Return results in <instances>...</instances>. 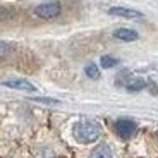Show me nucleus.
I'll use <instances>...</instances> for the list:
<instances>
[{
    "instance_id": "1a4fd4ad",
    "label": "nucleus",
    "mask_w": 158,
    "mask_h": 158,
    "mask_svg": "<svg viewBox=\"0 0 158 158\" xmlns=\"http://www.w3.org/2000/svg\"><path fill=\"white\" fill-rule=\"evenodd\" d=\"M84 72H86L88 77H91V79H98L100 77V71H98V67H96L95 64H88L86 69H84Z\"/></svg>"
},
{
    "instance_id": "f03ea898",
    "label": "nucleus",
    "mask_w": 158,
    "mask_h": 158,
    "mask_svg": "<svg viewBox=\"0 0 158 158\" xmlns=\"http://www.w3.org/2000/svg\"><path fill=\"white\" fill-rule=\"evenodd\" d=\"M60 12H62L60 2H47L35 9V16L40 19H55L57 16H60Z\"/></svg>"
},
{
    "instance_id": "9b49d317",
    "label": "nucleus",
    "mask_w": 158,
    "mask_h": 158,
    "mask_svg": "<svg viewBox=\"0 0 158 158\" xmlns=\"http://www.w3.org/2000/svg\"><path fill=\"white\" fill-rule=\"evenodd\" d=\"M127 88H129L131 91L143 89V88H144V81H143V79H134V81H131V83L127 84Z\"/></svg>"
},
{
    "instance_id": "f257e3e1",
    "label": "nucleus",
    "mask_w": 158,
    "mask_h": 158,
    "mask_svg": "<svg viewBox=\"0 0 158 158\" xmlns=\"http://www.w3.org/2000/svg\"><path fill=\"white\" fill-rule=\"evenodd\" d=\"M74 136L81 143H93L100 138V126L91 120H83L74 127Z\"/></svg>"
},
{
    "instance_id": "20e7f679",
    "label": "nucleus",
    "mask_w": 158,
    "mask_h": 158,
    "mask_svg": "<svg viewBox=\"0 0 158 158\" xmlns=\"http://www.w3.org/2000/svg\"><path fill=\"white\" fill-rule=\"evenodd\" d=\"M4 86L12 88V89H21V91H35L36 89L26 79H9V81H4Z\"/></svg>"
},
{
    "instance_id": "6e6552de",
    "label": "nucleus",
    "mask_w": 158,
    "mask_h": 158,
    "mask_svg": "<svg viewBox=\"0 0 158 158\" xmlns=\"http://www.w3.org/2000/svg\"><path fill=\"white\" fill-rule=\"evenodd\" d=\"M12 52H14V47L7 41H0V60L4 59H9L12 55Z\"/></svg>"
},
{
    "instance_id": "9d476101",
    "label": "nucleus",
    "mask_w": 158,
    "mask_h": 158,
    "mask_svg": "<svg viewBox=\"0 0 158 158\" xmlns=\"http://www.w3.org/2000/svg\"><path fill=\"white\" fill-rule=\"evenodd\" d=\"M117 64H118V60L114 59V57H108V55L102 57V65L105 69H110V67H114V65H117Z\"/></svg>"
},
{
    "instance_id": "423d86ee",
    "label": "nucleus",
    "mask_w": 158,
    "mask_h": 158,
    "mask_svg": "<svg viewBox=\"0 0 158 158\" xmlns=\"http://www.w3.org/2000/svg\"><path fill=\"white\" fill-rule=\"evenodd\" d=\"M114 36L117 40H122V41H134V40H138V33L132 31V29H129V28L117 29V31L114 33Z\"/></svg>"
},
{
    "instance_id": "7ed1b4c3",
    "label": "nucleus",
    "mask_w": 158,
    "mask_h": 158,
    "mask_svg": "<svg viewBox=\"0 0 158 158\" xmlns=\"http://www.w3.org/2000/svg\"><path fill=\"white\" fill-rule=\"evenodd\" d=\"M115 131H117V134L120 136V138L127 139L136 132V124L132 122V120H129V118H120V120H117V124H115Z\"/></svg>"
},
{
    "instance_id": "39448f33",
    "label": "nucleus",
    "mask_w": 158,
    "mask_h": 158,
    "mask_svg": "<svg viewBox=\"0 0 158 158\" xmlns=\"http://www.w3.org/2000/svg\"><path fill=\"white\" fill-rule=\"evenodd\" d=\"M110 14L118 17H127V19H136V17H143V14L139 10H134V9H127V7H112Z\"/></svg>"
},
{
    "instance_id": "0eeeda50",
    "label": "nucleus",
    "mask_w": 158,
    "mask_h": 158,
    "mask_svg": "<svg viewBox=\"0 0 158 158\" xmlns=\"http://www.w3.org/2000/svg\"><path fill=\"white\" fill-rule=\"evenodd\" d=\"M89 158H114V155H112V150L107 144H100V146L95 148V151L89 155Z\"/></svg>"
}]
</instances>
